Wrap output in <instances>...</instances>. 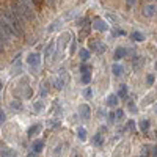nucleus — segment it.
Returning <instances> with one entry per match:
<instances>
[{"label": "nucleus", "instance_id": "obj_24", "mask_svg": "<svg viewBox=\"0 0 157 157\" xmlns=\"http://www.w3.org/2000/svg\"><path fill=\"white\" fill-rule=\"evenodd\" d=\"M35 108H36V112H39L41 110V108H44V104H43V102H36V104H35Z\"/></svg>", "mask_w": 157, "mask_h": 157}, {"label": "nucleus", "instance_id": "obj_20", "mask_svg": "<svg viewBox=\"0 0 157 157\" xmlns=\"http://www.w3.org/2000/svg\"><path fill=\"white\" fill-rule=\"evenodd\" d=\"M53 83H55V88H57V90H61V88H63V85H65V82L58 77V79H55V82H53Z\"/></svg>", "mask_w": 157, "mask_h": 157}, {"label": "nucleus", "instance_id": "obj_9", "mask_svg": "<svg viewBox=\"0 0 157 157\" xmlns=\"http://www.w3.org/2000/svg\"><path fill=\"white\" fill-rule=\"evenodd\" d=\"M41 131V124H35V126H32L29 131H27V135L29 137H33V135H36V132Z\"/></svg>", "mask_w": 157, "mask_h": 157}, {"label": "nucleus", "instance_id": "obj_15", "mask_svg": "<svg viewBox=\"0 0 157 157\" xmlns=\"http://www.w3.org/2000/svg\"><path fill=\"white\" fill-rule=\"evenodd\" d=\"M79 55H80V58L83 60V61H86L88 58H90V52H88V50H85V49H82V50L79 52Z\"/></svg>", "mask_w": 157, "mask_h": 157}, {"label": "nucleus", "instance_id": "obj_30", "mask_svg": "<svg viewBox=\"0 0 157 157\" xmlns=\"http://www.w3.org/2000/svg\"><path fill=\"white\" fill-rule=\"evenodd\" d=\"M154 110H155V113H157V104H155V107H154Z\"/></svg>", "mask_w": 157, "mask_h": 157}, {"label": "nucleus", "instance_id": "obj_21", "mask_svg": "<svg viewBox=\"0 0 157 157\" xmlns=\"http://www.w3.org/2000/svg\"><path fill=\"white\" fill-rule=\"evenodd\" d=\"M52 47H53V41H50V44L47 46V50H46V57H49V55H50V52H52Z\"/></svg>", "mask_w": 157, "mask_h": 157}, {"label": "nucleus", "instance_id": "obj_3", "mask_svg": "<svg viewBox=\"0 0 157 157\" xmlns=\"http://www.w3.org/2000/svg\"><path fill=\"white\" fill-rule=\"evenodd\" d=\"M79 115L83 119H88V118H90V107H88L86 104H82L79 107Z\"/></svg>", "mask_w": 157, "mask_h": 157}, {"label": "nucleus", "instance_id": "obj_12", "mask_svg": "<svg viewBox=\"0 0 157 157\" xmlns=\"http://www.w3.org/2000/svg\"><path fill=\"white\" fill-rule=\"evenodd\" d=\"M93 141L96 143L98 146H102L104 145V138H102V135L101 134H98V135H94V138H93Z\"/></svg>", "mask_w": 157, "mask_h": 157}, {"label": "nucleus", "instance_id": "obj_27", "mask_svg": "<svg viewBox=\"0 0 157 157\" xmlns=\"http://www.w3.org/2000/svg\"><path fill=\"white\" fill-rule=\"evenodd\" d=\"M5 118H6V116H5V112L2 110V113H0V121L3 122V121H5Z\"/></svg>", "mask_w": 157, "mask_h": 157}, {"label": "nucleus", "instance_id": "obj_31", "mask_svg": "<svg viewBox=\"0 0 157 157\" xmlns=\"http://www.w3.org/2000/svg\"><path fill=\"white\" fill-rule=\"evenodd\" d=\"M154 68H155V69H157V61H155V65H154Z\"/></svg>", "mask_w": 157, "mask_h": 157}, {"label": "nucleus", "instance_id": "obj_16", "mask_svg": "<svg viewBox=\"0 0 157 157\" xmlns=\"http://www.w3.org/2000/svg\"><path fill=\"white\" fill-rule=\"evenodd\" d=\"M11 108H13L14 112H17V110H20V108H22V104H20L19 101H13V102H11Z\"/></svg>", "mask_w": 157, "mask_h": 157}, {"label": "nucleus", "instance_id": "obj_17", "mask_svg": "<svg viewBox=\"0 0 157 157\" xmlns=\"http://www.w3.org/2000/svg\"><path fill=\"white\" fill-rule=\"evenodd\" d=\"M77 135L80 137V140H85V138H86V131H85L83 127H79V129H77Z\"/></svg>", "mask_w": 157, "mask_h": 157}, {"label": "nucleus", "instance_id": "obj_23", "mask_svg": "<svg viewBox=\"0 0 157 157\" xmlns=\"http://www.w3.org/2000/svg\"><path fill=\"white\" fill-rule=\"evenodd\" d=\"M127 108H129V110H131V112H137V110H135V104H134V102L131 101V102H129V104H127Z\"/></svg>", "mask_w": 157, "mask_h": 157}, {"label": "nucleus", "instance_id": "obj_5", "mask_svg": "<svg viewBox=\"0 0 157 157\" xmlns=\"http://www.w3.org/2000/svg\"><path fill=\"white\" fill-rule=\"evenodd\" d=\"M90 46H93L91 49H93L94 52H98V53H101V52L105 50V44L99 43V41H93V43H90Z\"/></svg>", "mask_w": 157, "mask_h": 157}, {"label": "nucleus", "instance_id": "obj_10", "mask_svg": "<svg viewBox=\"0 0 157 157\" xmlns=\"http://www.w3.org/2000/svg\"><path fill=\"white\" fill-rule=\"evenodd\" d=\"M118 98H121V99H127V86H126V85H122V86L119 88Z\"/></svg>", "mask_w": 157, "mask_h": 157}, {"label": "nucleus", "instance_id": "obj_1", "mask_svg": "<svg viewBox=\"0 0 157 157\" xmlns=\"http://www.w3.org/2000/svg\"><path fill=\"white\" fill-rule=\"evenodd\" d=\"M5 20H8V24L13 27V30H14L16 35H22L24 33V27H22V22H20V19L14 11H5Z\"/></svg>", "mask_w": 157, "mask_h": 157}, {"label": "nucleus", "instance_id": "obj_6", "mask_svg": "<svg viewBox=\"0 0 157 157\" xmlns=\"http://www.w3.org/2000/svg\"><path fill=\"white\" fill-rule=\"evenodd\" d=\"M127 55V49L126 47H116V50H115V60H121Z\"/></svg>", "mask_w": 157, "mask_h": 157}, {"label": "nucleus", "instance_id": "obj_2", "mask_svg": "<svg viewBox=\"0 0 157 157\" xmlns=\"http://www.w3.org/2000/svg\"><path fill=\"white\" fill-rule=\"evenodd\" d=\"M27 65L30 68H33V69H38L39 65H41V53H38V52L29 53V55H27Z\"/></svg>", "mask_w": 157, "mask_h": 157}, {"label": "nucleus", "instance_id": "obj_8", "mask_svg": "<svg viewBox=\"0 0 157 157\" xmlns=\"http://www.w3.org/2000/svg\"><path fill=\"white\" fill-rule=\"evenodd\" d=\"M107 104L110 107H116L118 105V96H116V94H110L108 99H107Z\"/></svg>", "mask_w": 157, "mask_h": 157}, {"label": "nucleus", "instance_id": "obj_14", "mask_svg": "<svg viewBox=\"0 0 157 157\" xmlns=\"http://www.w3.org/2000/svg\"><path fill=\"white\" fill-rule=\"evenodd\" d=\"M148 129H149V121H148V119H143V121L140 122V131L146 132Z\"/></svg>", "mask_w": 157, "mask_h": 157}, {"label": "nucleus", "instance_id": "obj_18", "mask_svg": "<svg viewBox=\"0 0 157 157\" xmlns=\"http://www.w3.org/2000/svg\"><path fill=\"white\" fill-rule=\"evenodd\" d=\"M94 27L99 29V30H107V24H102V20H99V19L94 22Z\"/></svg>", "mask_w": 157, "mask_h": 157}, {"label": "nucleus", "instance_id": "obj_11", "mask_svg": "<svg viewBox=\"0 0 157 157\" xmlns=\"http://www.w3.org/2000/svg\"><path fill=\"white\" fill-rule=\"evenodd\" d=\"M90 82H91V72H85L83 76H82V83L88 85Z\"/></svg>", "mask_w": 157, "mask_h": 157}, {"label": "nucleus", "instance_id": "obj_25", "mask_svg": "<svg viewBox=\"0 0 157 157\" xmlns=\"http://www.w3.org/2000/svg\"><path fill=\"white\" fill-rule=\"evenodd\" d=\"M146 10H148V11H146V14H148V16H151V14H152V10L155 11V8H154V6H152V5H149V6H148V8H146Z\"/></svg>", "mask_w": 157, "mask_h": 157}, {"label": "nucleus", "instance_id": "obj_29", "mask_svg": "<svg viewBox=\"0 0 157 157\" xmlns=\"http://www.w3.org/2000/svg\"><path fill=\"white\" fill-rule=\"evenodd\" d=\"M154 155H157V146H154Z\"/></svg>", "mask_w": 157, "mask_h": 157}, {"label": "nucleus", "instance_id": "obj_13", "mask_svg": "<svg viewBox=\"0 0 157 157\" xmlns=\"http://www.w3.org/2000/svg\"><path fill=\"white\" fill-rule=\"evenodd\" d=\"M132 39H135V41H143V39H145V35L140 33V32H134L132 33Z\"/></svg>", "mask_w": 157, "mask_h": 157}, {"label": "nucleus", "instance_id": "obj_7", "mask_svg": "<svg viewBox=\"0 0 157 157\" xmlns=\"http://www.w3.org/2000/svg\"><path fill=\"white\" fill-rule=\"evenodd\" d=\"M122 71H124V69H122V66L118 65V63H115V65L112 66V74H113L115 77H121V76H122Z\"/></svg>", "mask_w": 157, "mask_h": 157}, {"label": "nucleus", "instance_id": "obj_32", "mask_svg": "<svg viewBox=\"0 0 157 157\" xmlns=\"http://www.w3.org/2000/svg\"><path fill=\"white\" fill-rule=\"evenodd\" d=\"M140 157H148V155H145V154H143V155H140Z\"/></svg>", "mask_w": 157, "mask_h": 157}, {"label": "nucleus", "instance_id": "obj_28", "mask_svg": "<svg viewBox=\"0 0 157 157\" xmlns=\"http://www.w3.org/2000/svg\"><path fill=\"white\" fill-rule=\"evenodd\" d=\"M27 157H36V152L32 151V152H29V155H27Z\"/></svg>", "mask_w": 157, "mask_h": 157}, {"label": "nucleus", "instance_id": "obj_19", "mask_svg": "<svg viewBox=\"0 0 157 157\" xmlns=\"http://www.w3.org/2000/svg\"><path fill=\"white\" fill-rule=\"evenodd\" d=\"M83 96H85V99H91L93 98V90H91V88H85Z\"/></svg>", "mask_w": 157, "mask_h": 157}, {"label": "nucleus", "instance_id": "obj_22", "mask_svg": "<svg viewBox=\"0 0 157 157\" xmlns=\"http://www.w3.org/2000/svg\"><path fill=\"white\" fill-rule=\"evenodd\" d=\"M146 82H148V85H152L154 83V76H152V74H149V76L146 77Z\"/></svg>", "mask_w": 157, "mask_h": 157}, {"label": "nucleus", "instance_id": "obj_4", "mask_svg": "<svg viewBox=\"0 0 157 157\" xmlns=\"http://www.w3.org/2000/svg\"><path fill=\"white\" fill-rule=\"evenodd\" d=\"M43 148H44V141L43 140H35L32 143V151L36 152V154H39L41 151H43Z\"/></svg>", "mask_w": 157, "mask_h": 157}, {"label": "nucleus", "instance_id": "obj_26", "mask_svg": "<svg viewBox=\"0 0 157 157\" xmlns=\"http://www.w3.org/2000/svg\"><path fill=\"white\" fill-rule=\"evenodd\" d=\"M122 116H124V113H122V110H119V108H118V110H116V118L121 119Z\"/></svg>", "mask_w": 157, "mask_h": 157}]
</instances>
